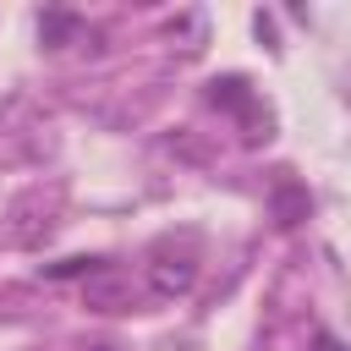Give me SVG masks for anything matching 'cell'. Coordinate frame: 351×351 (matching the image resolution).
Returning a JSON list of instances; mask_svg holds the SVG:
<instances>
[{"label": "cell", "mask_w": 351, "mask_h": 351, "mask_svg": "<svg viewBox=\"0 0 351 351\" xmlns=\"http://www.w3.org/2000/svg\"><path fill=\"white\" fill-rule=\"evenodd\" d=\"M192 285H197V252H192V247L176 252L170 241H159L154 258H148V296H154V302H176V296H186Z\"/></svg>", "instance_id": "1"}, {"label": "cell", "mask_w": 351, "mask_h": 351, "mask_svg": "<svg viewBox=\"0 0 351 351\" xmlns=\"http://www.w3.org/2000/svg\"><path fill=\"white\" fill-rule=\"evenodd\" d=\"M82 302H88L93 313H132V307H137V291H132V280H126V274L99 269V274H88Z\"/></svg>", "instance_id": "2"}, {"label": "cell", "mask_w": 351, "mask_h": 351, "mask_svg": "<svg viewBox=\"0 0 351 351\" xmlns=\"http://www.w3.org/2000/svg\"><path fill=\"white\" fill-rule=\"evenodd\" d=\"M77 33H82V22H77L71 11H44V16H38V38H44V44H66V38H77Z\"/></svg>", "instance_id": "3"}, {"label": "cell", "mask_w": 351, "mask_h": 351, "mask_svg": "<svg viewBox=\"0 0 351 351\" xmlns=\"http://www.w3.org/2000/svg\"><path fill=\"white\" fill-rule=\"evenodd\" d=\"M274 214H280V225H296V219L307 214V192H302V186H280V192H274Z\"/></svg>", "instance_id": "4"}, {"label": "cell", "mask_w": 351, "mask_h": 351, "mask_svg": "<svg viewBox=\"0 0 351 351\" xmlns=\"http://www.w3.org/2000/svg\"><path fill=\"white\" fill-rule=\"evenodd\" d=\"M318 351H340V346H335V340H329V335H318Z\"/></svg>", "instance_id": "5"}]
</instances>
